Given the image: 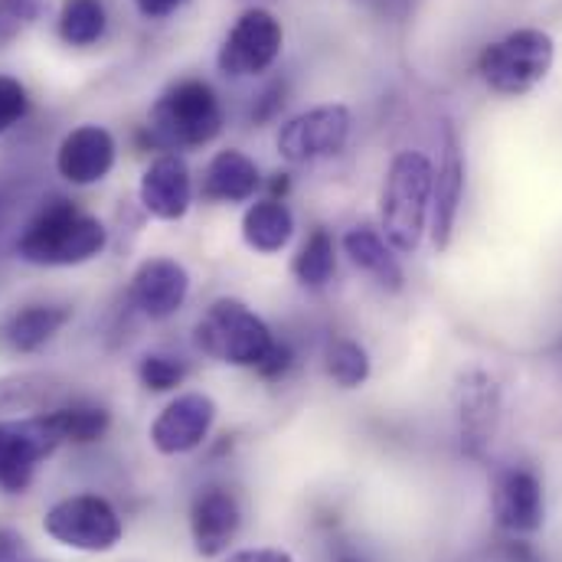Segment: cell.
<instances>
[{
  "label": "cell",
  "instance_id": "obj_1",
  "mask_svg": "<svg viewBox=\"0 0 562 562\" xmlns=\"http://www.w3.org/2000/svg\"><path fill=\"white\" fill-rule=\"evenodd\" d=\"M105 243L109 233L95 216L79 213L66 200H56L40 210V216L23 229V236L16 239V256L30 266L66 269L95 259Z\"/></svg>",
  "mask_w": 562,
  "mask_h": 562
},
{
  "label": "cell",
  "instance_id": "obj_2",
  "mask_svg": "<svg viewBox=\"0 0 562 562\" xmlns=\"http://www.w3.org/2000/svg\"><path fill=\"white\" fill-rule=\"evenodd\" d=\"M435 167L419 150H403L393 157L380 196V226L393 249L416 252L431 210Z\"/></svg>",
  "mask_w": 562,
  "mask_h": 562
},
{
  "label": "cell",
  "instance_id": "obj_3",
  "mask_svg": "<svg viewBox=\"0 0 562 562\" xmlns=\"http://www.w3.org/2000/svg\"><path fill=\"white\" fill-rule=\"evenodd\" d=\"M220 132H223L220 99L200 79H187V82H177L173 89H167L147 119L150 144H157L164 150L203 147Z\"/></svg>",
  "mask_w": 562,
  "mask_h": 562
},
{
  "label": "cell",
  "instance_id": "obj_4",
  "mask_svg": "<svg viewBox=\"0 0 562 562\" xmlns=\"http://www.w3.org/2000/svg\"><path fill=\"white\" fill-rule=\"evenodd\" d=\"M279 340L269 324L236 297H220L196 324V347L220 363L259 370Z\"/></svg>",
  "mask_w": 562,
  "mask_h": 562
},
{
  "label": "cell",
  "instance_id": "obj_5",
  "mask_svg": "<svg viewBox=\"0 0 562 562\" xmlns=\"http://www.w3.org/2000/svg\"><path fill=\"white\" fill-rule=\"evenodd\" d=\"M557 59L553 36L543 30H514L481 53V79L501 95H524L540 86Z\"/></svg>",
  "mask_w": 562,
  "mask_h": 562
},
{
  "label": "cell",
  "instance_id": "obj_6",
  "mask_svg": "<svg viewBox=\"0 0 562 562\" xmlns=\"http://www.w3.org/2000/svg\"><path fill=\"white\" fill-rule=\"evenodd\" d=\"M43 530L59 547L79 553H109L122 543L125 533L119 510L99 494H76L56 501L43 517Z\"/></svg>",
  "mask_w": 562,
  "mask_h": 562
},
{
  "label": "cell",
  "instance_id": "obj_7",
  "mask_svg": "<svg viewBox=\"0 0 562 562\" xmlns=\"http://www.w3.org/2000/svg\"><path fill=\"white\" fill-rule=\"evenodd\" d=\"M59 431L49 416L0 422V487L20 494L30 487L43 458L59 448Z\"/></svg>",
  "mask_w": 562,
  "mask_h": 562
},
{
  "label": "cell",
  "instance_id": "obj_8",
  "mask_svg": "<svg viewBox=\"0 0 562 562\" xmlns=\"http://www.w3.org/2000/svg\"><path fill=\"white\" fill-rule=\"evenodd\" d=\"M281 53V23L266 7L246 10L229 30L220 49V69L226 76H256L266 72Z\"/></svg>",
  "mask_w": 562,
  "mask_h": 562
},
{
  "label": "cell",
  "instance_id": "obj_9",
  "mask_svg": "<svg viewBox=\"0 0 562 562\" xmlns=\"http://www.w3.org/2000/svg\"><path fill=\"white\" fill-rule=\"evenodd\" d=\"M350 138V112L344 105L311 109L279 132V154L291 164H307L337 154Z\"/></svg>",
  "mask_w": 562,
  "mask_h": 562
},
{
  "label": "cell",
  "instance_id": "obj_10",
  "mask_svg": "<svg viewBox=\"0 0 562 562\" xmlns=\"http://www.w3.org/2000/svg\"><path fill=\"white\" fill-rule=\"evenodd\" d=\"M458 425H461V445L468 454H484V448L494 441L497 419H501V386L491 373L471 370L458 380L454 390Z\"/></svg>",
  "mask_w": 562,
  "mask_h": 562
},
{
  "label": "cell",
  "instance_id": "obj_11",
  "mask_svg": "<svg viewBox=\"0 0 562 562\" xmlns=\"http://www.w3.org/2000/svg\"><path fill=\"white\" fill-rule=\"evenodd\" d=\"M216 419V403L203 393L177 396L150 425V445L160 454H187L200 448Z\"/></svg>",
  "mask_w": 562,
  "mask_h": 562
},
{
  "label": "cell",
  "instance_id": "obj_12",
  "mask_svg": "<svg viewBox=\"0 0 562 562\" xmlns=\"http://www.w3.org/2000/svg\"><path fill=\"white\" fill-rule=\"evenodd\" d=\"M491 507L507 533H537L543 527V484L533 471L510 468L497 474Z\"/></svg>",
  "mask_w": 562,
  "mask_h": 562
},
{
  "label": "cell",
  "instance_id": "obj_13",
  "mask_svg": "<svg viewBox=\"0 0 562 562\" xmlns=\"http://www.w3.org/2000/svg\"><path fill=\"white\" fill-rule=\"evenodd\" d=\"M193 200V183H190V167L177 154H160L157 160L147 164L140 177V203L154 220L177 223L187 216Z\"/></svg>",
  "mask_w": 562,
  "mask_h": 562
},
{
  "label": "cell",
  "instance_id": "obj_14",
  "mask_svg": "<svg viewBox=\"0 0 562 562\" xmlns=\"http://www.w3.org/2000/svg\"><path fill=\"white\" fill-rule=\"evenodd\" d=\"M115 167V138L99 125H82L69 132L56 150V170L76 187H89L109 177Z\"/></svg>",
  "mask_w": 562,
  "mask_h": 562
},
{
  "label": "cell",
  "instance_id": "obj_15",
  "mask_svg": "<svg viewBox=\"0 0 562 562\" xmlns=\"http://www.w3.org/2000/svg\"><path fill=\"white\" fill-rule=\"evenodd\" d=\"M239 527H243L239 504L223 487L203 491L193 501V507H190V533H193V547H196L200 557H220V553H226L229 543L236 540Z\"/></svg>",
  "mask_w": 562,
  "mask_h": 562
},
{
  "label": "cell",
  "instance_id": "obj_16",
  "mask_svg": "<svg viewBox=\"0 0 562 562\" xmlns=\"http://www.w3.org/2000/svg\"><path fill=\"white\" fill-rule=\"evenodd\" d=\"M461 196H464V160H461L454 132L445 128V150H441V164H438L435 183H431V243H435V249L451 246Z\"/></svg>",
  "mask_w": 562,
  "mask_h": 562
},
{
  "label": "cell",
  "instance_id": "obj_17",
  "mask_svg": "<svg viewBox=\"0 0 562 562\" xmlns=\"http://www.w3.org/2000/svg\"><path fill=\"white\" fill-rule=\"evenodd\" d=\"M190 294V276L173 259H150L132 279V297L150 321H164L183 307Z\"/></svg>",
  "mask_w": 562,
  "mask_h": 562
},
{
  "label": "cell",
  "instance_id": "obj_18",
  "mask_svg": "<svg viewBox=\"0 0 562 562\" xmlns=\"http://www.w3.org/2000/svg\"><path fill=\"white\" fill-rule=\"evenodd\" d=\"M72 311L69 307H56V304H26L20 311H13L3 321V344L13 353H33L43 344H49L66 324H69Z\"/></svg>",
  "mask_w": 562,
  "mask_h": 562
},
{
  "label": "cell",
  "instance_id": "obj_19",
  "mask_svg": "<svg viewBox=\"0 0 562 562\" xmlns=\"http://www.w3.org/2000/svg\"><path fill=\"white\" fill-rule=\"evenodd\" d=\"M259 190V167L243 150H220L203 177V196L216 203H243Z\"/></svg>",
  "mask_w": 562,
  "mask_h": 562
},
{
  "label": "cell",
  "instance_id": "obj_20",
  "mask_svg": "<svg viewBox=\"0 0 562 562\" xmlns=\"http://www.w3.org/2000/svg\"><path fill=\"white\" fill-rule=\"evenodd\" d=\"M344 252L350 256V262L367 272L386 291H400L403 288V266L396 262V256L390 252V246L383 243V236L370 226H357L344 236Z\"/></svg>",
  "mask_w": 562,
  "mask_h": 562
},
{
  "label": "cell",
  "instance_id": "obj_21",
  "mask_svg": "<svg viewBox=\"0 0 562 562\" xmlns=\"http://www.w3.org/2000/svg\"><path fill=\"white\" fill-rule=\"evenodd\" d=\"M291 233H294V216L291 210L281 203V200H262V203H252L243 216V239L249 249L262 252V256H276L281 252L288 243H291Z\"/></svg>",
  "mask_w": 562,
  "mask_h": 562
},
{
  "label": "cell",
  "instance_id": "obj_22",
  "mask_svg": "<svg viewBox=\"0 0 562 562\" xmlns=\"http://www.w3.org/2000/svg\"><path fill=\"white\" fill-rule=\"evenodd\" d=\"M105 33V3L102 0H63L59 36L69 46H92Z\"/></svg>",
  "mask_w": 562,
  "mask_h": 562
},
{
  "label": "cell",
  "instance_id": "obj_23",
  "mask_svg": "<svg viewBox=\"0 0 562 562\" xmlns=\"http://www.w3.org/2000/svg\"><path fill=\"white\" fill-rule=\"evenodd\" d=\"M49 419H53V425H56V431H59L63 441H76V445H92V441H99V438L109 431V425H112L109 409H102V406H86V403L56 409V413H49Z\"/></svg>",
  "mask_w": 562,
  "mask_h": 562
},
{
  "label": "cell",
  "instance_id": "obj_24",
  "mask_svg": "<svg viewBox=\"0 0 562 562\" xmlns=\"http://www.w3.org/2000/svg\"><path fill=\"white\" fill-rule=\"evenodd\" d=\"M334 269H337L334 239H330V233L314 229L307 236V243L301 246V252L294 256V276H297L301 284H307V288H321V284L330 281Z\"/></svg>",
  "mask_w": 562,
  "mask_h": 562
},
{
  "label": "cell",
  "instance_id": "obj_25",
  "mask_svg": "<svg viewBox=\"0 0 562 562\" xmlns=\"http://www.w3.org/2000/svg\"><path fill=\"white\" fill-rule=\"evenodd\" d=\"M327 376L340 390H357L370 380V353L353 340H334L327 347Z\"/></svg>",
  "mask_w": 562,
  "mask_h": 562
},
{
  "label": "cell",
  "instance_id": "obj_26",
  "mask_svg": "<svg viewBox=\"0 0 562 562\" xmlns=\"http://www.w3.org/2000/svg\"><path fill=\"white\" fill-rule=\"evenodd\" d=\"M140 383L150 390V393H170L183 383L187 370L183 363H177L173 357H160V353H150L140 360Z\"/></svg>",
  "mask_w": 562,
  "mask_h": 562
},
{
  "label": "cell",
  "instance_id": "obj_27",
  "mask_svg": "<svg viewBox=\"0 0 562 562\" xmlns=\"http://www.w3.org/2000/svg\"><path fill=\"white\" fill-rule=\"evenodd\" d=\"M26 105H30L26 89H23L16 79L0 76V135L10 132V128L26 115Z\"/></svg>",
  "mask_w": 562,
  "mask_h": 562
},
{
  "label": "cell",
  "instance_id": "obj_28",
  "mask_svg": "<svg viewBox=\"0 0 562 562\" xmlns=\"http://www.w3.org/2000/svg\"><path fill=\"white\" fill-rule=\"evenodd\" d=\"M288 367H291V350H288V344H276L272 353L266 357V363L259 367V373H262L266 380H279V376L288 373Z\"/></svg>",
  "mask_w": 562,
  "mask_h": 562
},
{
  "label": "cell",
  "instance_id": "obj_29",
  "mask_svg": "<svg viewBox=\"0 0 562 562\" xmlns=\"http://www.w3.org/2000/svg\"><path fill=\"white\" fill-rule=\"evenodd\" d=\"M26 550H23V537H16L13 530H0V562H23Z\"/></svg>",
  "mask_w": 562,
  "mask_h": 562
},
{
  "label": "cell",
  "instance_id": "obj_30",
  "mask_svg": "<svg viewBox=\"0 0 562 562\" xmlns=\"http://www.w3.org/2000/svg\"><path fill=\"white\" fill-rule=\"evenodd\" d=\"M226 562H294V557L284 550H243V553H233Z\"/></svg>",
  "mask_w": 562,
  "mask_h": 562
},
{
  "label": "cell",
  "instance_id": "obj_31",
  "mask_svg": "<svg viewBox=\"0 0 562 562\" xmlns=\"http://www.w3.org/2000/svg\"><path fill=\"white\" fill-rule=\"evenodd\" d=\"M135 3L147 20H160V16H170L177 7H183L187 0H135Z\"/></svg>",
  "mask_w": 562,
  "mask_h": 562
},
{
  "label": "cell",
  "instance_id": "obj_32",
  "mask_svg": "<svg viewBox=\"0 0 562 562\" xmlns=\"http://www.w3.org/2000/svg\"><path fill=\"white\" fill-rule=\"evenodd\" d=\"M337 562H363V560H360L357 553H340V557H337Z\"/></svg>",
  "mask_w": 562,
  "mask_h": 562
}]
</instances>
